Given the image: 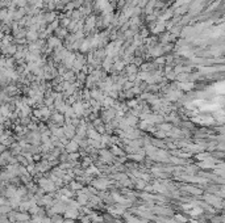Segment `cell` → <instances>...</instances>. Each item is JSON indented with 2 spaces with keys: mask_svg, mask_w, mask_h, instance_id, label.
<instances>
[{
  "mask_svg": "<svg viewBox=\"0 0 225 223\" xmlns=\"http://www.w3.org/2000/svg\"><path fill=\"white\" fill-rule=\"evenodd\" d=\"M204 198H205V201L208 202V204H212V205H215V206H217V207H222V201H221V198H219V197L207 194Z\"/></svg>",
  "mask_w": 225,
  "mask_h": 223,
  "instance_id": "6da1fadb",
  "label": "cell"
},
{
  "mask_svg": "<svg viewBox=\"0 0 225 223\" xmlns=\"http://www.w3.org/2000/svg\"><path fill=\"white\" fill-rule=\"evenodd\" d=\"M52 223H63V219L59 217V215H54L52 219Z\"/></svg>",
  "mask_w": 225,
  "mask_h": 223,
  "instance_id": "2e32d148",
  "label": "cell"
},
{
  "mask_svg": "<svg viewBox=\"0 0 225 223\" xmlns=\"http://www.w3.org/2000/svg\"><path fill=\"white\" fill-rule=\"evenodd\" d=\"M136 104H137V101H129V102H128V105L133 106V105H136Z\"/></svg>",
  "mask_w": 225,
  "mask_h": 223,
  "instance_id": "83f0119b",
  "label": "cell"
},
{
  "mask_svg": "<svg viewBox=\"0 0 225 223\" xmlns=\"http://www.w3.org/2000/svg\"><path fill=\"white\" fill-rule=\"evenodd\" d=\"M153 190H158L159 193H166V188H165V185H162V184H154L153 185Z\"/></svg>",
  "mask_w": 225,
  "mask_h": 223,
  "instance_id": "9c48e42d",
  "label": "cell"
},
{
  "mask_svg": "<svg viewBox=\"0 0 225 223\" xmlns=\"http://www.w3.org/2000/svg\"><path fill=\"white\" fill-rule=\"evenodd\" d=\"M78 158H79V154H77V152H71V155H70V159H72V160H75Z\"/></svg>",
  "mask_w": 225,
  "mask_h": 223,
  "instance_id": "7402d4cb",
  "label": "cell"
},
{
  "mask_svg": "<svg viewBox=\"0 0 225 223\" xmlns=\"http://www.w3.org/2000/svg\"><path fill=\"white\" fill-rule=\"evenodd\" d=\"M65 215H66L67 219H75V218L79 217V213H78L77 209H66Z\"/></svg>",
  "mask_w": 225,
  "mask_h": 223,
  "instance_id": "3957f363",
  "label": "cell"
},
{
  "mask_svg": "<svg viewBox=\"0 0 225 223\" xmlns=\"http://www.w3.org/2000/svg\"><path fill=\"white\" fill-rule=\"evenodd\" d=\"M92 185L95 186V189L104 190V189H107V186H109V182L107 180H96V181L92 182Z\"/></svg>",
  "mask_w": 225,
  "mask_h": 223,
  "instance_id": "7a4b0ae2",
  "label": "cell"
},
{
  "mask_svg": "<svg viewBox=\"0 0 225 223\" xmlns=\"http://www.w3.org/2000/svg\"><path fill=\"white\" fill-rule=\"evenodd\" d=\"M100 154H102V160L103 161H105V163H109V161L112 160V155H111L109 151L102 150V151H100Z\"/></svg>",
  "mask_w": 225,
  "mask_h": 223,
  "instance_id": "5b68a950",
  "label": "cell"
},
{
  "mask_svg": "<svg viewBox=\"0 0 225 223\" xmlns=\"http://www.w3.org/2000/svg\"><path fill=\"white\" fill-rule=\"evenodd\" d=\"M180 87L183 88V89H189V88H192L194 85H192V84H182Z\"/></svg>",
  "mask_w": 225,
  "mask_h": 223,
  "instance_id": "d4e9b609",
  "label": "cell"
},
{
  "mask_svg": "<svg viewBox=\"0 0 225 223\" xmlns=\"http://www.w3.org/2000/svg\"><path fill=\"white\" fill-rule=\"evenodd\" d=\"M136 121H137V118H136L134 117V116H132V117H128V118H126V120H125V122H126V125H128V126H130V125H136Z\"/></svg>",
  "mask_w": 225,
  "mask_h": 223,
  "instance_id": "7c38bea8",
  "label": "cell"
},
{
  "mask_svg": "<svg viewBox=\"0 0 225 223\" xmlns=\"http://www.w3.org/2000/svg\"><path fill=\"white\" fill-rule=\"evenodd\" d=\"M54 121H58V123L63 122V117L61 114H54Z\"/></svg>",
  "mask_w": 225,
  "mask_h": 223,
  "instance_id": "ffe728a7",
  "label": "cell"
},
{
  "mask_svg": "<svg viewBox=\"0 0 225 223\" xmlns=\"http://www.w3.org/2000/svg\"><path fill=\"white\" fill-rule=\"evenodd\" d=\"M104 104H105V105H112V104H113V100H112V98H105V100H104Z\"/></svg>",
  "mask_w": 225,
  "mask_h": 223,
  "instance_id": "cb8c5ba5",
  "label": "cell"
},
{
  "mask_svg": "<svg viewBox=\"0 0 225 223\" xmlns=\"http://www.w3.org/2000/svg\"><path fill=\"white\" fill-rule=\"evenodd\" d=\"M87 133H88V138H90V139H92V141H100V135H99V133H96V131L93 130V129L88 130Z\"/></svg>",
  "mask_w": 225,
  "mask_h": 223,
  "instance_id": "52a82bcc",
  "label": "cell"
},
{
  "mask_svg": "<svg viewBox=\"0 0 225 223\" xmlns=\"http://www.w3.org/2000/svg\"><path fill=\"white\" fill-rule=\"evenodd\" d=\"M113 116H115V112H113L112 109H109V110H107V113H105V118H112Z\"/></svg>",
  "mask_w": 225,
  "mask_h": 223,
  "instance_id": "d6986e66",
  "label": "cell"
},
{
  "mask_svg": "<svg viewBox=\"0 0 225 223\" xmlns=\"http://www.w3.org/2000/svg\"><path fill=\"white\" fill-rule=\"evenodd\" d=\"M78 146L79 144L77 143L75 141H72V142H70V143H67V146H66V150H67V152H77L78 151Z\"/></svg>",
  "mask_w": 225,
  "mask_h": 223,
  "instance_id": "277c9868",
  "label": "cell"
},
{
  "mask_svg": "<svg viewBox=\"0 0 225 223\" xmlns=\"http://www.w3.org/2000/svg\"><path fill=\"white\" fill-rule=\"evenodd\" d=\"M63 223H75V222H74V220H72V219H66V220H65V222H63Z\"/></svg>",
  "mask_w": 225,
  "mask_h": 223,
  "instance_id": "f1b7e54d",
  "label": "cell"
},
{
  "mask_svg": "<svg viewBox=\"0 0 225 223\" xmlns=\"http://www.w3.org/2000/svg\"><path fill=\"white\" fill-rule=\"evenodd\" d=\"M157 136H158V138H165L166 133L165 131H158V133H157Z\"/></svg>",
  "mask_w": 225,
  "mask_h": 223,
  "instance_id": "603a6c76",
  "label": "cell"
},
{
  "mask_svg": "<svg viewBox=\"0 0 225 223\" xmlns=\"http://www.w3.org/2000/svg\"><path fill=\"white\" fill-rule=\"evenodd\" d=\"M90 219L92 220L93 223H103L104 218H103V217H99V215H96V214H91V215H90Z\"/></svg>",
  "mask_w": 225,
  "mask_h": 223,
  "instance_id": "ba28073f",
  "label": "cell"
},
{
  "mask_svg": "<svg viewBox=\"0 0 225 223\" xmlns=\"http://www.w3.org/2000/svg\"><path fill=\"white\" fill-rule=\"evenodd\" d=\"M111 154H115V155H124V152H123V150H120V148H117L116 146H113L112 147V151H111Z\"/></svg>",
  "mask_w": 225,
  "mask_h": 223,
  "instance_id": "5bb4252c",
  "label": "cell"
},
{
  "mask_svg": "<svg viewBox=\"0 0 225 223\" xmlns=\"http://www.w3.org/2000/svg\"><path fill=\"white\" fill-rule=\"evenodd\" d=\"M115 179H117V180H120V181H123V180H125L126 179V175H123V173H118V175H116L115 176Z\"/></svg>",
  "mask_w": 225,
  "mask_h": 223,
  "instance_id": "44dd1931",
  "label": "cell"
},
{
  "mask_svg": "<svg viewBox=\"0 0 225 223\" xmlns=\"http://www.w3.org/2000/svg\"><path fill=\"white\" fill-rule=\"evenodd\" d=\"M161 127H162V130H171V129H173L170 125H162Z\"/></svg>",
  "mask_w": 225,
  "mask_h": 223,
  "instance_id": "4316f807",
  "label": "cell"
},
{
  "mask_svg": "<svg viewBox=\"0 0 225 223\" xmlns=\"http://www.w3.org/2000/svg\"><path fill=\"white\" fill-rule=\"evenodd\" d=\"M145 185H146V182L143 181V180H138L137 181V189H143L145 188Z\"/></svg>",
  "mask_w": 225,
  "mask_h": 223,
  "instance_id": "ac0fdd59",
  "label": "cell"
},
{
  "mask_svg": "<svg viewBox=\"0 0 225 223\" xmlns=\"http://www.w3.org/2000/svg\"><path fill=\"white\" fill-rule=\"evenodd\" d=\"M71 189H72V190H80V189H83V186H82V184H80V182L72 181L71 182Z\"/></svg>",
  "mask_w": 225,
  "mask_h": 223,
  "instance_id": "4fadbf2b",
  "label": "cell"
},
{
  "mask_svg": "<svg viewBox=\"0 0 225 223\" xmlns=\"http://www.w3.org/2000/svg\"><path fill=\"white\" fill-rule=\"evenodd\" d=\"M63 131H65V135H66L67 138H72V136H74V126L72 125L66 126V127L63 129Z\"/></svg>",
  "mask_w": 225,
  "mask_h": 223,
  "instance_id": "8992f818",
  "label": "cell"
},
{
  "mask_svg": "<svg viewBox=\"0 0 225 223\" xmlns=\"http://www.w3.org/2000/svg\"><path fill=\"white\" fill-rule=\"evenodd\" d=\"M209 154L208 152H205V154H199V155H196V159H199V160H204V159H207V158H209Z\"/></svg>",
  "mask_w": 225,
  "mask_h": 223,
  "instance_id": "e0dca14e",
  "label": "cell"
},
{
  "mask_svg": "<svg viewBox=\"0 0 225 223\" xmlns=\"http://www.w3.org/2000/svg\"><path fill=\"white\" fill-rule=\"evenodd\" d=\"M186 190H188L189 193L192 194H196V196H199V194H201V189H198V188H192V186H186Z\"/></svg>",
  "mask_w": 225,
  "mask_h": 223,
  "instance_id": "30bf717a",
  "label": "cell"
},
{
  "mask_svg": "<svg viewBox=\"0 0 225 223\" xmlns=\"http://www.w3.org/2000/svg\"><path fill=\"white\" fill-rule=\"evenodd\" d=\"M40 114H41V117H49L50 112H49V109H47V108H44V109H41V110H40Z\"/></svg>",
  "mask_w": 225,
  "mask_h": 223,
  "instance_id": "9a60e30c",
  "label": "cell"
},
{
  "mask_svg": "<svg viewBox=\"0 0 225 223\" xmlns=\"http://www.w3.org/2000/svg\"><path fill=\"white\" fill-rule=\"evenodd\" d=\"M74 112H75V114H82L83 113V105L80 102H78V104H75L74 105Z\"/></svg>",
  "mask_w": 225,
  "mask_h": 223,
  "instance_id": "8fae6325",
  "label": "cell"
},
{
  "mask_svg": "<svg viewBox=\"0 0 225 223\" xmlns=\"http://www.w3.org/2000/svg\"><path fill=\"white\" fill-rule=\"evenodd\" d=\"M176 219H178L179 222H186V220H187L186 218L183 217V215H176Z\"/></svg>",
  "mask_w": 225,
  "mask_h": 223,
  "instance_id": "484cf974",
  "label": "cell"
}]
</instances>
